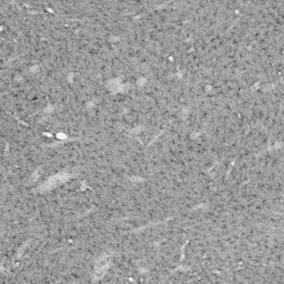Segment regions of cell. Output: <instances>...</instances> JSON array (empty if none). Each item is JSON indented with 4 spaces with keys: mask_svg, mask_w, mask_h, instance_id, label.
<instances>
[{
    "mask_svg": "<svg viewBox=\"0 0 284 284\" xmlns=\"http://www.w3.org/2000/svg\"><path fill=\"white\" fill-rule=\"evenodd\" d=\"M67 179H68V175H67L66 173H60V174H57L55 175V177H51L49 180H47V182L42 186V190L47 191V190L52 189V188H55L56 186H58L59 183L66 181Z\"/></svg>",
    "mask_w": 284,
    "mask_h": 284,
    "instance_id": "1",
    "label": "cell"
}]
</instances>
